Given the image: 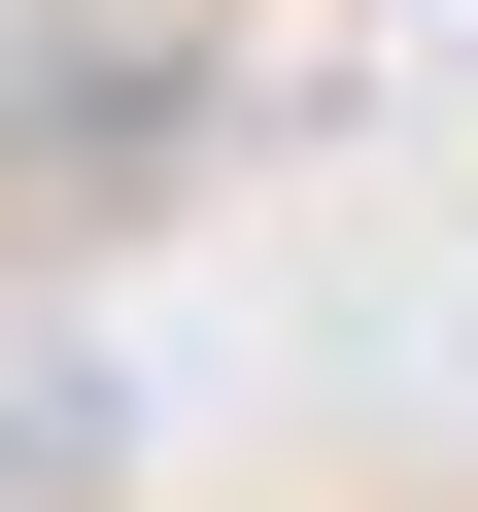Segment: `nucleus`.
Listing matches in <instances>:
<instances>
[{
	"mask_svg": "<svg viewBox=\"0 0 478 512\" xmlns=\"http://www.w3.org/2000/svg\"><path fill=\"white\" fill-rule=\"evenodd\" d=\"M103 478V342H0V512H69Z\"/></svg>",
	"mask_w": 478,
	"mask_h": 512,
	"instance_id": "1",
	"label": "nucleus"
}]
</instances>
